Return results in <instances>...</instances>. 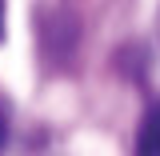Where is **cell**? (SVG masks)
<instances>
[{
    "mask_svg": "<svg viewBox=\"0 0 160 156\" xmlns=\"http://www.w3.org/2000/svg\"><path fill=\"white\" fill-rule=\"evenodd\" d=\"M136 156H160V100L148 104L136 128Z\"/></svg>",
    "mask_w": 160,
    "mask_h": 156,
    "instance_id": "1",
    "label": "cell"
},
{
    "mask_svg": "<svg viewBox=\"0 0 160 156\" xmlns=\"http://www.w3.org/2000/svg\"><path fill=\"white\" fill-rule=\"evenodd\" d=\"M4 136H8V124H4V112H0V148H4Z\"/></svg>",
    "mask_w": 160,
    "mask_h": 156,
    "instance_id": "2",
    "label": "cell"
}]
</instances>
